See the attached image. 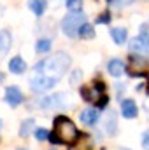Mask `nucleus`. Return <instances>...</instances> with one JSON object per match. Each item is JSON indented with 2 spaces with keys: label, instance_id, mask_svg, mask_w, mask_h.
I'll return each instance as SVG.
<instances>
[{
  "label": "nucleus",
  "instance_id": "nucleus-13",
  "mask_svg": "<svg viewBox=\"0 0 149 150\" xmlns=\"http://www.w3.org/2000/svg\"><path fill=\"white\" fill-rule=\"evenodd\" d=\"M116 127H117V119H116V112L109 110L107 117H105V131L109 134H116Z\"/></svg>",
  "mask_w": 149,
  "mask_h": 150
},
{
  "label": "nucleus",
  "instance_id": "nucleus-24",
  "mask_svg": "<svg viewBox=\"0 0 149 150\" xmlns=\"http://www.w3.org/2000/svg\"><path fill=\"white\" fill-rule=\"evenodd\" d=\"M0 127H2V120H0Z\"/></svg>",
  "mask_w": 149,
  "mask_h": 150
},
{
  "label": "nucleus",
  "instance_id": "nucleus-2",
  "mask_svg": "<svg viewBox=\"0 0 149 150\" xmlns=\"http://www.w3.org/2000/svg\"><path fill=\"white\" fill-rule=\"evenodd\" d=\"M79 138V131L72 120H69L63 115H58L54 119V129L49 133L51 143H74Z\"/></svg>",
  "mask_w": 149,
  "mask_h": 150
},
{
  "label": "nucleus",
  "instance_id": "nucleus-14",
  "mask_svg": "<svg viewBox=\"0 0 149 150\" xmlns=\"http://www.w3.org/2000/svg\"><path fill=\"white\" fill-rule=\"evenodd\" d=\"M111 37L112 40L117 44V45H123L126 42V37H128V32L125 28H112L111 30Z\"/></svg>",
  "mask_w": 149,
  "mask_h": 150
},
{
  "label": "nucleus",
  "instance_id": "nucleus-21",
  "mask_svg": "<svg viewBox=\"0 0 149 150\" xmlns=\"http://www.w3.org/2000/svg\"><path fill=\"white\" fill-rule=\"evenodd\" d=\"M35 138L39 142H44V140H49V133L44 129V127H37L35 129Z\"/></svg>",
  "mask_w": 149,
  "mask_h": 150
},
{
  "label": "nucleus",
  "instance_id": "nucleus-4",
  "mask_svg": "<svg viewBox=\"0 0 149 150\" xmlns=\"http://www.w3.org/2000/svg\"><path fill=\"white\" fill-rule=\"evenodd\" d=\"M81 96L86 101H97L98 100V107L104 108L107 103V96H105V84L104 82H97L93 86L88 87H81Z\"/></svg>",
  "mask_w": 149,
  "mask_h": 150
},
{
  "label": "nucleus",
  "instance_id": "nucleus-26",
  "mask_svg": "<svg viewBox=\"0 0 149 150\" xmlns=\"http://www.w3.org/2000/svg\"><path fill=\"white\" fill-rule=\"evenodd\" d=\"M123 150H128V149H123Z\"/></svg>",
  "mask_w": 149,
  "mask_h": 150
},
{
  "label": "nucleus",
  "instance_id": "nucleus-20",
  "mask_svg": "<svg viewBox=\"0 0 149 150\" xmlns=\"http://www.w3.org/2000/svg\"><path fill=\"white\" fill-rule=\"evenodd\" d=\"M65 5H67V9L72 11V12H81V9H82V0H67Z\"/></svg>",
  "mask_w": 149,
  "mask_h": 150
},
{
  "label": "nucleus",
  "instance_id": "nucleus-25",
  "mask_svg": "<svg viewBox=\"0 0 149 150\" xmlns=\"http://www.w3.org/2000/svg\"><path fill=\"white\" fill-rule=\"evenodd\" d=\"M19 150H27V149H19Z\"/></svg>",
  "mask_w": 149,
  "mask_h": 150
},
{
  "label": "nucleus",
  "instance_id": "nucleus-10",
  "mask_svg": "<svg viewBox=\"0 0 149 150\" xmlns=\"http://www.w3.org/2000/svg\"><path fill=\"white\" fill-rule=\"evenodd\" d=\"M107 72H109L112 77H119V75H123V72H125V63H123L121 59L114 58V59H111V61L107 63Z\"/></svg>",
  "mask_w": 149,
  "mask_h": 150
},
{
  "label": "nucleus",
  "instance_id": "nucleus-12",
  "mask_svg": "<svg viewBox=\"0 0 149 150\" xmlns=\"http://www.w3.org/2000/svg\"><path fill=\"white\" fill-rule=\"evenodd\" d=\"M9 70L16 75L23 74V72L27 70V65H25V61L21 59V56H14V58L9 61Z\"/></svg>",
  "mask_w": 149,
  "mask_h": 150
},
{
  "label": "nucleus",
  "instance_id": "nucleus-8",
  "mask_svg": "<svg viewBox=\"0 0 149 150\" xmlns=\"http://www.w3.org/2000/svg\"><path fill=\"white\" fill-rule=\"evenodd\" d=\"M5 101H7L11 107H18V105L23 101L21 91H19L16 86H9V87L5 89Z\"/></svg>",
  "mask_w": 149,
  "mask_h": 150
},
{
  "label": "nucleus",
  "instance_id": "nucleus-7",
  "mask_svg": "<svg viewBox=\"0 0 149 150\" xmlns=\"http://www.w3.org/2000/svg\"><path fill=\"white\" fill-rule=\"evenodd\" d=\"M56 82L58 80H54V79H49V77H44V75H35L34 79H30V89L34 93H46L53 86H56Z\"/></svg>",
  "mask_w": 149,
  "mask_h": 150
},
{
  "label": "nucleus",
  "instance_id": "nucleus-11",
  "mask_svg": "<svg viewBox=\"0 0 149 150\" xmlns=\"http://www.w3.org/2000/svg\"><path fill=\"white\" fill-rule=\"evenodd\" d=\"M81 122H84L86 126H95V122L98 120V112L95 108H86L81 112Z\"/></svg>",
  "mask_w": 149,
  "mask_h": 150
},
{
  "label": "nucleus",
  "instance_id": "nucleus-9",
  "mask_svg": "<svg viewBox=\"0 0 149 150\" xmlns=\"http://www.w3.org/2000/svg\"><path fill=\"white\" fill-rule=\"evenodd\" d=\"M121 113H123L125 119H133V117H137L139 108H137L135 101H133V100H123V101H121Z\"/></svg>",
  "mask_w": 149,
  "mask_h": 150
},
{
  "label": "nucleus",
  "instance_id": "nucleus-15",
  "mask_svg": "<svg viewBox=\"0 0 149 150\" xmlns=\"http://www.w3.org/2000/svg\"><path fill=\"white\" fill-rule=\"evenodd\" d=\"M9 47H11V33L2 30L0 32V56H4Z\"/></svg>",
  "mask_w": 149,
  "mask_h": 150
},
{
  "label": "nucleus",
  "instance_id": "nucleus-6",
  "mask_svg": "<svg viewBox=\"0 0 149 150\" xmlns=\"http://www.w3.org/2000/svg\"><path fill=\"white\" fill-rule=\"evenodd\" d=\"M130 51L139 56H144L149 59V33H140L139 37L130 40Z\"/></svg>",
  "mask_w": 149,
  "mask_h": 150
},
{
  "label": "nucleus",
  "instance_id": "nucleus-5",
  "mask_svg": "<svg viewBox=\"0 0 149 150\" xmlns=\"http://www.w3.org/2000/svg\"><path fill=\"white\" fill-rule=\"evenodd\" d=\"M86 23V16L82 12H72L62 19V30L67 37H77L79 28Z\"/></svg>",
  "mask_w": 149,
  "mask_h": 150
},
{
  "label": "nucleus",
  "instance_id": "nucleus-19",
  "mask_svg": "<svg viewBox=\"0 0 149 150\" xmlns=\"http://www.w3.org/2000/svg\"><path fill=\"white\" fill-rule=\"evenodd\" d=\"M51 49V40L49 38H39L35 44V51L37 52H47Z\"/></svg>",
  "mask_w": 149,
  "mask_h": 150
},
{
  "label": "nucleus",
  "instance_id": "nucleus-17",
  "mask_svg": "<svg viewBox=\"0 0 149 150\" xmlns=\"http://www.w3.org/2000/svg\"><path fill=\"white\" fill-rule=\"evenodd\" d=\"M81 38H93L95 37V28L88 23H84L81 28H79V33H77Z\"/></svg>",
  "mask_w": 149,
  "mask_h": 150
},
{
  "label": "nucleus",
  "instance_id": "nucleus-22",
  "mask_svg": "<svg viewBox=\"0 0 149 150\" xmlns=\"http://www.w3.org/2000/svg\"><path fill=\"white\" fill-rule=\"evenodd\" d=\"M109 21H111V14L109 12H104V14H100V18H97V25H105Z\"/></svg>",
  "mask_w": 149,
  "mask_h": 150
},
{
  "label": "nucleus",
  "instance_id": "nucleus-3",
  "mask_svg": "<svg viewBox=\"0 0 149 150\" xmlns=\"http://www.w3.org/2000/svg\"><path fill=\"white\" fill-rule=\"evenodd\" d=\"M37 107L40 108H47V110H65L74 107V98L70 93H56L53 96H46L40 101H37Z\"/></svg>",
  "mask_w": 149,
  "mask_h": 150
},
{
  "label": "nucleus",
  "instance_id": "nucleus-1",
  "mask_svg": "<svg viewBox=\"0 0 149 150\" xmlns=\"http://www.w3.org/2000/svg\"><path fill=\"white\" fill-rule=\"evenodd\" d=\"M70 56L67 52H54L51 58H46L42 61H39L34 67V70L37 72V75H44L54 80H60L63 75L67 74L69 67H70Z\"/></svg>",
  "mask_w": 149,
  "mask_h": 150
},
{
  "label": "nucleus",
  "instance_id": "nucleus-23",
  "mask_svg": "<svg viewBox=\"0 0 149 150\" xmlns=\"http://www.w3.org/2000/svg\"><path fill=\"white\" fill-rule=\"evenodd\" d=\"M142 147H144V150H149V129L142 136Z\"/></svg>",
  "mask_w": 149,
  "mask_h": 150
},
{
  "label": "nucleus",
  "instance_id": "nucleus-18",
  "mask_svg": "<svg viewBox=\"0 0 149 150\" xmlns=\"http://www.w3.org/2000/svg\"><path fill=\"white\" fill-rule=\"evenodd\" d=\"M35 126V122H34V119H27L23 124H21V129H19V136H23V138H27L28 134H30V131H32V127Z\"/></svg>",
  "mask_w": 149,
  "mask_h": 150
},
{
  "label": "nucleus",
  "instance_id": "nucleus-16",
  "mask_svg": "<svg viewBox=\"0 0 149 150\" xmlns=\"http://www.w3.org/2000/svg\"><path fill=\"white\" fill-rule=\"evenodd\" d=\"M28 7L34 11L35 16H42L44 11H46V0H30L28 2Z\"/></svg>",
  "mask_w": 149,
  "mask_h": 150
}]
</instances>
